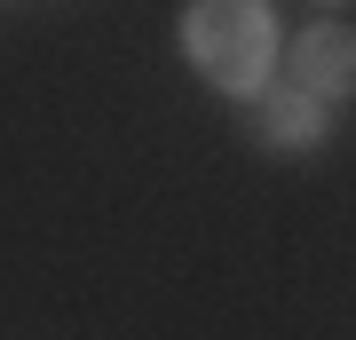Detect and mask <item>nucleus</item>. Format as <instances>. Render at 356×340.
Listing matches in <instances>:
<instances>
[{"instance_id":"f03ea898","label":"nucleus","mask_w":356,"mask_h":340,"mask_svg":"<svg viewBox=\"0 0 356 340\" xmlns=\"http://www.w3.org/2000/svg\"><path fill=\"white\" fill-rule=\"evenodd\" d=\"M293 88L301 95H356V32L348 24H309L293 40Z\"/></svg>"},{"instance_id":"7ed1b4c3","label":"nucleus","mask_w":356,"mask_h":340,"mask_svg":"<svg viewBox=\"0 0 356 340\" xmlns=\"http://www.w3.org/2000/svg\"><path fill=\"white\" fill-rule=\"evenodd\" d=\"M261 135H269V143H285V151H309V143L325 135V111H317V95H301V88L269 95V103H261Z\"/></svg>"},{"instance_id":"f257e3e1","label":"nucleus","mask_w":356,"mask_h":340,"mask_svg":"<svg viewBox=\"0 0 356 340\" xmlns=\"http://www.w3.org/2000/svg\"><path fill=\"white\" fill-rule=\"evenodd\" d=\"M182 56H191L214 88L254 95L269 79V63H277V16H269V0H191V16H182Z\"/></svg>"}]
</instances>
